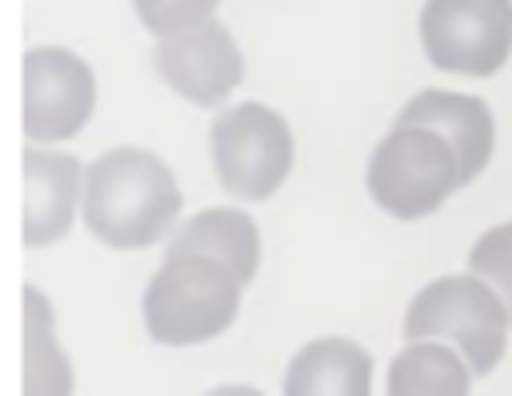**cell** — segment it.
I'll use <instances>...</instances> for the list:
<instances>
[{"instance_id":"obj_11","label":"cell","mask_w":512,"mask_h":396,"mask_svg":"<svg viewBox=\"0 0 512 396\" xmlns=\"http://www.w3.org/2000/svg\"><path fill=\"white\" fill-rule=\"evenodd\" d=\"M164 252H188V256L220 260V264L248 288V284L256 280V272H260L264 240H260L256 220H252L244 208L212 204V208H200V212H192L188 220H180V224L172 228Z\"/></svg>"},{"instance_id":"obj_1","label":"cell","mask_w":512,"mask_h":396,"mask_svg":"<svg viewBox=\"0 0 512 396\" xmlns=\"http://www.w3.org/2000/svg\"><path fill=\"white\" fill-rule=\"evenodd\" d=\"M184 192L176 172L152 148L116 144L84 168L80 224L92 240L116 252H140L172 236Z\"/></svg>"},{"instance_id":"obj_17","label":"cell","mask_w":512,"mask_h":396,"mask_svg":"<svg viewBox=\"0 0 512 396\" xmlns=\"http://www.w3.org/2000/svg\"><path fill=\"white\" fill-rule=\"evenodd\" d=\"M200 396H264L256 384H240V380H232V384H216V388H208V392H200Z\"/></svg>"},{"instance_id":"obj_7","label":"cell","mask_w":512,"mask_h":396,"mask_svg":"<svg viewBox=\"0 0 512 396\" xmlns=\"http://www.w3.org/2000/svg\"><path fill=\"white\" fill-rule=\"evenodd\" d=\"M420 48L432 68L456 76H496L512 56L508 0H424Z\"/></svg>"},{"instance_id":"obj_5","label":"cell","mask_w":512,"mask_h":396,"mask_svg":"<svg viewBox=\"0 0 512 396\" xmlns=\"http://www.w3.org/2000/svg\"><path fill=\"white\" fill-rule=\"evenodd\" d=\"M364 188L380 212L408 224L432 216L460 188V168L448 140L432 128L392 124L368 156Z\"/></svg>"},{"instance_id":"obj_16","label":"cell","mask_w":512,"mask_h":396,"mask_svg":"<svg viewBox=\"0 0 512 396\" xmlns=\"http://www.w3.org/2000/svg\"><path fill=\"white\" fill-rule=\"evenodd\" d=\"M220 0H132L136 8V20L160 40L176 28H188L196 20H208L216 12Z\"/></svg>"},{"instance_id":"obj_9","label":"cell","mask_w":512,"mask_h":396,"mask_svg":"<svg viewBox=\"0 0 512 396\" xmlns=\"http://www.w3.org/2000/svg\"><path fill=\"white\" fill-rule=\"evenodd\" d=\"M24 212H20V244L48 248L64 240L80 216L84 164L56 144H24Z\"/></svg>"},{"instance_id":"obj_12","label":"cell","mask_w":512,"mask_h":396,"mask_svg":"<svg viewBox=\"0 0 512 396\" xmlns=\"http://www.w3.org/2000/svg\"><path fill=\"white\" fill-rule=\"evenodd\" d=\"M372 352L352 336H316L284 368V396H372Z\"/></svg>"},{"instance_id":"obj_3","label":"cell","mask_w":512,"mask_h":396,"mask_svg":"<svg viewBox=\"0 0 512 396\" xmlns=\"http://www.w3.org/2000/svg\"><path fill=\"white\" fill-rule=\"evenodd\" d=\"M404 340H444L452 344L472 376L496 372L508 352L512 316L492 284L472 272H448L428 280L404 308Z\"/></svg>"},{"instance_id":"obj_18","label":"cell","mask_w":512,"mask_h":396,"mask_svg":"<svg viewBox=\"0 0 512 396\" xmlns=\"http://www.w3.org/2000/svg\"><path fill=\"white\" fill-rule=\"evenodd\" d=\"M508 4H512V0H508Z\"/></svg>"},{"instance_id":"obj_14","label":"cell","mask_w":512,"mask_h":396,"mask_svg":"<svg viewBox=\"0 0 512 396\" xmlns=\"http://www.w3.org/2000/svg\"><path fill=\"white\" fill-rule=\"evenodd\" d=\"M384 396H472V368L444 340H404L388 364Z\"/></svg>"},{"instance_id":"obj_13","label":"cell","mask_w":512,"mask_h":396,"mask_svg":"<svg viewBox=\"0 0 512 396\" xmlns=\"http://www.w3.org/2000/svg\"><path fill=\"white\" fill-rule=\"evenodd\" d=\"M20 396H76V368L56 336V308L40 284L20 288Z\"/></svg>"},{"instance_id":"obj_15","label":"cell","mask_w":512,"mask_h":396,"mask_svg":"<svg viewBox=\"0 0 512 396\" xmlns=\"http://www.w3.org/2000/svg\"><path fill=\"white\" fill-rule=\"evenodd\" d=\"M468 272L480 276L484 284H492L512 316V220L476 236V244L468 248Z\"/></svg>"},{"instance_id":"obj_2","label":"cell","mask_w":512,"mask_h":396,"mask_svg":"<svg viewBox=\"0 0 512 396\" xmlns=\"http://www.w3.org/2000/svg\"><path fill=\"white\" fill-rule=\"evenodd\" d=\"M244 284L208 256L164 252L140 296L144 332L160 348H196L224 336L240 316Z\"/></svg>"},{"instance_id":"obj_6","label":"cell","mask_w":512,"mask_h":396,"mask_svg":"<svg viewBox=\"0 0 512 396\" xmlns=\"http://www.w3.org/2000/svg\"><path fill=\"white\" fill-rule=\"evenodd\" d=\"M20 128L28 144H64L96 112V72L64 44H36L20 60Z\"/></svg>"},{"instance_id":"obj_8","label":"cell","mask_w":512,"mask_h":396,"mask_svg":"<svg viewBox=\"0 0 512 396\" xmlns=\"http://www.w3.org/2000/svg\"><path fill=\"white\" fill-rule=\"evenodd\" d=\"M152 68L192 108H224V100L244 80V52L228 32V24L208 16L160 36L152 52Z\"/></svg>"},{"instance_id":"obj_4","label":"cell","mask_w":512,"mask_h":396,"mask_svg":"<svg viewBox=\"0 0 512 396\" xmlns=\"http://www.w3.org/2000/svg\"><path fill=\"white\" fill-rule=\"evenodd\" d=\"M208 152L216 184L240 204L272 200L296 168L292 124L260 100H240L216 108L208 124Z\"/></svg>"},{"instance_id":"obj_10","label":"cell","mask_w":512,"mask_h":396,"mask_svg":"<svg viewBox=\"0 0 512 396\" xmlns=\"http://www.w3.org/2000/svg\"><path fill=\"white\" fill-rule=\"evenodd\" d=\"M396 124H412V128H432L436 136L448 140L456 168H460V188L472 184L496 148V120L492 108L480 96L468 92H452V88H424L416 92L400 112Z\"/></svg>"}]
</instances>
